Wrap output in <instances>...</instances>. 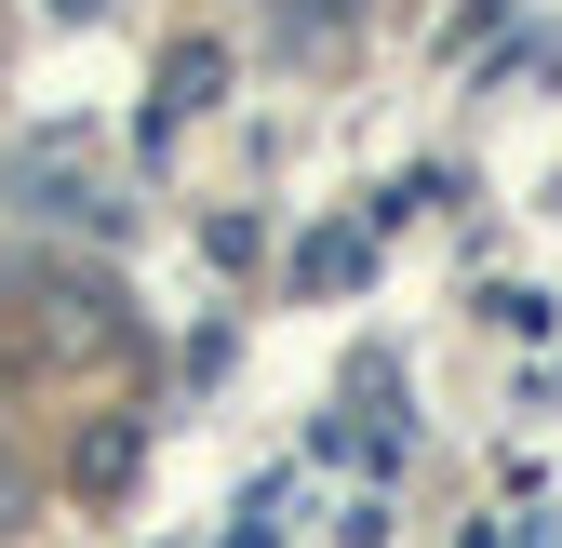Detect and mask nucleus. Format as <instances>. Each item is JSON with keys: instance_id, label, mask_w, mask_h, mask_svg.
<instances>
[{"instance_id": "obj_1", "label": "nucleus", "mask_w": 562, "mask_h": 548, "mask_svg": "<svg viewBox=\"0 0 562 548\" xmlns=\"http://www.w3.org/2000/svg\"><path fill=\"white\" fill-rule=\"evenodd\" d=\"M362 267H375L362 228H308V241H295V282H308V295H362Z\"/></svg>"}, {"instance_id": "obj_2", "label": "nucleus", "mask_w": 562, "mask_h": 548, "mask_svg": "<svg viewBox=\"0 0 562 548\" xmlns=\"http://www.w3.org/2000/svg\"><path fill=\"white\" fill-rule=\"evenodd\" d=\"M215 81H228V54H215V41H188V54L161 67V121H175V107H201ZM161 121H148V134H161Z\"/></svg>"}]
</instances>
